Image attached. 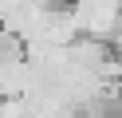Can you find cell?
Wrapping results in <instances>:
<instances>
[{
  "label": "cell",
  "mask_w": 122,
  "mask_h": 118,
  "mask_svg": "<svg viewBox=\"0 0 122 118\" xmlns=\"http://www.w3.org/2000/svg\"><path fill=\"white\" fill-rule=\"evenodd\" d=\"M8 43H12V36H8V28H4V20H0V51H8Z\"/></svg>",
  "instance_id": "6da1fadb"
}]
</instances>
